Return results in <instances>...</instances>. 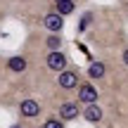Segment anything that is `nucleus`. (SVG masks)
Returning <instances> with one entry per match:
<instances>
[{"instance_id":"obj_1","label":"nucleus","mask_w":128,"mask_h":128,"mask_svg":"<svg viewBox=\"0 0 128 128\" xmlns=\"http://www.w3.org/2000/svg\"><path fill=\"white\" fill-rule=\"evenodd\" d=\"M66 55H64L62 50H55V52H48V57H45V64H48V69L50 71H57V74H62V71H66Z\"/></svg>"},{"instance_id":"obj_2","label":"nucleus","mask_w":128,"mask_h":128,"mask_svg":"<svg viewBox=\"0 0 128 128\" xmlns=\"http://www.w3.org/2000/svg\"><path fill=\"white\" fill-rule=\"evenodd\" d=\"M97 88L90 86V83H81L78 86V100L83 102V104H97Z\"/></svg>"},{"instance_id":"obj_3","label":"nucleus","mask_w":128,"mask_h":128,"mask_svg":"<svg viewBox=\"0 0 128 128\" xmlns=\"http://www.w3.org/2000/svg\"><path fill=\"white\" fill-rule=\"evenodd\" d=\"M19 114L26 116V119H33V116L40 114V104H38L33 97H26V100H22V104H19Z\"/></svg>"},{"instance_id":"obj_4","label":"nucleus","mask_w":128,"mask_h":128,"mask_svg":"<svg viewBox=\"0 0 128 128\" xmlns=\"http://www.w3.org/2000/svg\"><path fill=\"white\" fill-rule=\"evenodd\" d=\"M43 26H45L50 33H60L62 26H64V17L57 14V12H50V14H45V19H43Z\"/></svg>"},{"instance_id":"obj_5","label":"nucleus","mask_w":128,"mask_h":128,"mask_svg":"<svg viewBox=\"0 0 128 128\" xmlns=\"http://www.w3.org/2000/svg\"><path fill=\"white\" fill-rule=\"evenodd\" d=\"M57 83H60V88H64V90L78 88V74L76 71H62L60 78H57Z\"/></svg>"},{"instance_id":"obj_6","label":"nucleus","mask_w":128,"mask_h":128,"mask_svg":"<svg viewBox=\"0 0 128 128\" xmlns=\"http://www.w3.org/2000/svg\"><path fill=\"white\" fill-rule=\"evenodd\" d=\"M60 119L62 121H74L78 119V104H74V102H64L60 107Z\"/></svg>"},{"instance_id":"obj_7","label":"nucleus","mask_w":128,"mask_h":128,"mask_svg":"<svg viewBox=\"0 0 128 128\" xmlns=\"http://www.w3.org/2000/svg\"><path fill=\"white\" fill-rule=\"evenodd\" d=\"M83 119L90 121V124H97V121H102V109L97 104H88L83 109Z\"/></svg>"},{"instance_id":"obj_8","label":"nucleus","mask_w":128,"mask_h":128,"mask_svg":"<svg viewBox=\"0 0 128 128\" xmlns=\"http://www.w3.org/2000/svg\"><path fill=\"white\" fill-rule=\"evenodd\" d=\"M26 66H28V62L24 60V57H10V60H7V69H10V71H14V74L26 71Z\"/></svg>"},{"instance_id":"obj_9","label":"nucleus","mask_w":128,"mask_h":128,"mask_svg":"<svg viewBox=\"0 0 128 128\" xmlns=\"http://www.w3.org/2000/svg\"><path fill=\"white\" fill-rule=\"evenodd\" d=\"M107 74V66L102 62H90V66H88V76L90 78H104Z\"/></svg>"},{"instance_id":"obj_10","label":"nucleus","mask_w":128,"mask_h":128,"mask_svg":"<svg viewBox=\"0 0 128 128\" xmlns=\"http://www.w3.org/2000/svg\"><path fill=\"white\" fill-rule=\"evenodd\" d=\"M57 5V14H62V17H66V14H71L74 10H76V5H74V0H60Z\"/></svg>"},{"instance_id":"obj_11","label":"nucleus","mask_w":128,"mask_h":128,"mask_svg":"<svg viewBox=\"0 0 128 128\" xmlns=\"http://www.w3.org/2000/svg\"><path fill=\"white\" fill-rule=\"evenodd\" d=\"M45 43H48V48H50V52H55V50H60V48H62V38H60V33H52V36H48Z\"/></svg>"},{"instance_id":"obj_12","label":"nucleus","mask_w":128,"mask_h":128,"mask_svg":"<svg viewBox=\"0 0 128 128\" xmlns=\"http://www.w3.org/2000/svg\"><path fill=\"white\" fill-rule=\"evenodd\" d=\"M90 22H92V14H90V12H86V14L81 17V24H78V31H86Z\"/></svg>"},{"instance_id":"obj_13","label":"nucleus","mask_w":128,"mask_h":128,"mask_svg":"<svg viewBox=\"0 0 128 128\" xmlns=\"http://www.w3.org/2000/svg\"><path fill=\"white\" fill-rule=\"evenodd\" d=\"M43 128H64V126H62V119H48Z\"/></svg>"},{"instance_id":"obj_14","label":"nucleus","mask_w":128,"mask_h":128,"mask_svg":"<svg viewBox=\"0 0 128 128\" xmlns=\"http://www.w3.org/2000/svg\"><path fill=\"white\" fill-rule=\"evenodd\" d=\"M121 60H124V64H126V66H128V48H126V50H124V55H121Z\"/></svg>"},{"instance_id":"obj_15","label":"nucleus","mask_w":128,"mask_h":128,"mask_svg":"<svg viewBox=\"0 0 128 128\" xmlns=\"http://www.w3.org/2000/svg\"><path fill=\"white\" fill-rule=\"evenodd\" d=\"M12 128H22V126H12Z\"/></svg>"},{"instance_id":"obj_16","label":"nucleus","mask_w":128,"mask_h":128,"mask_svg":"<svg viewBox=\"0 0 128 128\" xmlns=\"http://www.w3.org/2000/svg\"><path fill=\"white\" fill-rule=\"evenodd\" d=\"M55 2H60V0H55Z\"/></svg>"}]
</instances>
